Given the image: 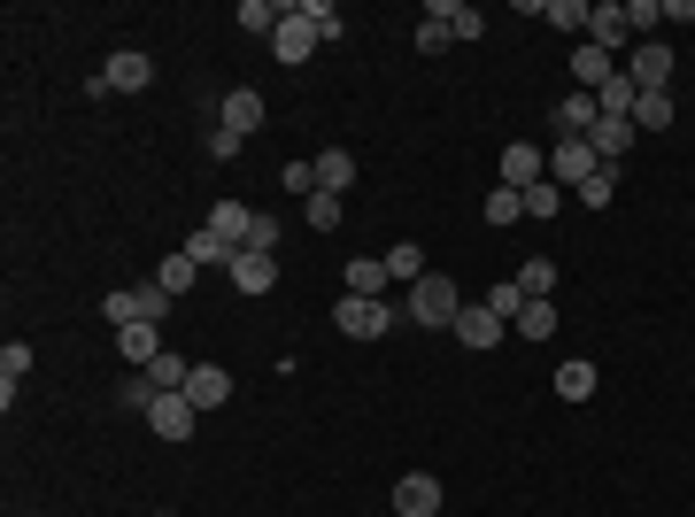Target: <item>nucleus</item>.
<instances>
[{"instance_id":"37","label":"nucleus","mask_w":695,"mask_h":517,"mask_svg":"<svg viewBox=\"0 0 695 517\" xmlns=\"http://www.w3.org/2000/svg\"><path fill=\"white\" fill-rule=\"evenodd\" d=\"M487 309H495L502 324H517V309H526V294H517V279H495V286H487Z\"/></svg>"},{"instance_id":"29","label":"nucleus","mask_w":695,"mask_h":517,"mask_svg":"<svg viewBox=\"0 0 695 517\" xmlns=\"http://www.w3.org/2000/svg\"><path fill=\"white\" fill-rule=\"evenodd\" d=\"M340 217H348L340 194H309V201H302V224H309V232H340Z\"/></svg>"},{"instance_id":"16","label":"nucleus","mask_w":695,"mask_h":517,"mask_svg":"<svg viewBox=\"0 0 695 517\" xmlns=\"http://www.w3.org/2000/svg\"><path fill=\"white\" fill-rule=\"evenodd\" d=\"M595 124H602L595 94H564V101H557V132H564V139H587Z\"/></svg>"},{"instance_id":"20","label":"nucleus","mask_w":695,"mask_h":517,"mask_svg":"<svg viewBox=\"0 0 695 517\" xmlns=\"http://www.w3.org/2000/svg\"><path fill=\"white\" fill-rule=\"evenodd\" d=\"M387 263H379V255H356V263H348V294H364V301H387Z\"/></svg>"},{"instance_id":"44","label":"nucleus","mask_w":695,"mask_h":517,"mask_svg":"<svg viewBox=\"0 0 695 517\" xmlns=\"http://www.w3.org/2000/svg\"><path fill=\"white\" fill-rule=\"evenodd\" d=\"M286 194H294V201L317 194V162H286Z\"/></svg>"},{"instance_id":"38","label":"nucleus","mask_w":695,"mask_h":517,"mask_svg":"<svg viewBox=\"0 0 695 517\" xmlns=\"http://www.w3.org/2000/svg\"><path fill=\"white\" fill-rule=\"evenodd\" d=\"M101 317H109L117 332H124V324H139V294H132V286H117V294H101Z\"/></svg>"},{"instance_id":"45","label":"nucleus","mask_w":695,"mask_h":517,"mask_svg":"<svg viewBox=\"0 0 695 517\" xmlns=\"http://www.w3.org/2000/svg\"><path fill=\"white\" fill-rule=\"evenodd\" d=\"M117 394H124V409H139V417H147V402H155V386H147V371H132V379H124Z\"/></svg>"},{"instance_id":"32","label":"nucleus","mask_w":695,"mask_h":517,"mask_svg":"<svg viewBox=\"0 0 695 517\" xmlns=\"http://www.w3.org/2000/svg\"><path fill=\"white\" fill-rule=\"evenodd\" d=\"M634 101H642V94H634V77H611V85L595 94V109H602V116H634Z\"/></svg>"},{"instance_id":"41","label":"nucleus","mask_w":695,"mask_h":517,"mask_svg":"<svg viewBox=\"0 0 695 517\" xmlns=\"http://www.w3.org/2000/svg\"><path fill=\"white\" fill-rule=\"evenodd\" d=\"M32 371V348H24V340H9V348H0V386H9L16 394V379Z\"/></svg>"},{"instance_id":"4","label":"nucleus","mask_w":695,"mask_h":517,"mask_svg":"<svg viewBox=\"0 0 695 517\" xmlns=\"http://www.w3.org/2000/svg\"><path fill=\"white\" fill-rule=\"evenodd\" d=\"M194 417H202V409H194L186 394H155V402H147V433H155V441H186Z\"/></svg>"},{"instance_id":"28","label":"nucleus","mask_w":695,"mask_h":517,"mask_svg":"<svg viewBox=\"0 0 695 517\" xmlns=\"http://www.w3.org/2000/svg\"><path fill=\"white\" fill-rule=\"evenodd\" d=\"M672 116H680V109H672V85H664V94H642V101H634V124H642V132H664Z\"/></svg>"},{"instance_id":"7","label":"nucleus","mask_w":695,"mask_h":517,"mask_svg":"<svg viewBox=\"0 0 695 517\" xmlns=\"http://www.w3.org/2000/svg\"><path fill=\"white\" fill-rule=\"evenodd\" d=\"M449 332H456V340H464V348H472V356H487V348H495V340H502V332H510V324H502V317H495V309H487V301H464V309H456V324H449Z\"/></svg>"},{"instance_id":"34","label":"nucleus","mask_w":695,"mask_h":517,"mask_svg":"<svg viewBox=\"0 0 695 517\" xmlns=\"http://www.w3.org/2000/svg\"><path fill=\"white\" fill-rule=\"evenodd\" d=\"M279 239H286V217L255 209V232H247V247H255V255H279Z\"/></svg>"},{"instance_id":"18","label":"nucleus","mask_w":695,"mask_h":517,"mask_svg":"<svg viewBox=\"0 0 695 517\" xmlns=\"http://www.w3.org/2000/svg\"><path fill=\"white\" fill-rule=\"evenodd\" d=\"M117 356H124L132 371H147V364L162 356V332H155V324H124V332H117Z\"/></svg>"},{"instance_id":"31","label":"nucleus","mask_w":695,"mask_h":517,"mask_svg":"<svg viewBox=\"0 0 695 517\" xmlns=\"http://www.w3.org/2000/svg\"><path fill=\"white\" fill-rule=\"evenodd\" d=\"M557 332V301H526L517 309V340H549Z\"/></svg>"},{"instance_id":"43","label":"nucleus","mask_w":695,"mask_h":517,"mask_svg":"<svg viewBox=\"0 0 695 517\" xmlns=\"http://www.w3.org/2000/svg\"><path fill=\"white\" fill-rule=\"evenodd\" d=\"M449 39H456V32H449L441 16H425V24H417V54H449Z\"/></svg>"},{"instance_id":"9","label":"nucleus","mask_w":695,"mask_h":517,"mask_svg":"<svg viewBox=\"0 0 695 517\" xmlns=\"http://www.w3.org/2000/svg\"><path fill=\"white\" fill-rule=\"evenodd\" d=\"M541 179H549V155L510 139V147H502V186H510V194H526V186H541Z\"/></svg>"},{"instance_id":"1","label":"nucleus","mask_w":695,"mask_h":517,"mask_svg":"<svg viewBox=\"0 0 695 517\" xmlns=\"http://www.w3.org/2000/svg\"><path fill=\"white\" fill-rule=\"evenodd\" d=\"M456 309H464V294H456V279H441V271H425V279L410 286V301H402L410 324H456Z\"/></svg>"},{"instance_id":"12","label":"nucleus","mask_w":695,"mask_h":517,"mask_svg":"<svg viewBox=\"0 0 695 517\" xmlns=\"http://www.w3.org/2000/svg\"><path fill=\"white\" fill-rule=\"evenodd\" d=\"M179 394H186L194 409H224V402H232V371H224V364H194V379H186Z\"/></svg>"},{"instance_id":"42","label":"nucleus","mask_w":695,"mask_h":517,"mask_svg":"<svg viewBox=\"0 0 695 517\" xmlns=\"http://www.w3.org/2000/svg\"><path fill=\"white\" fill-rule=\"evenodd\" d=\"M557 209H564V186H549V179L526 186V217H557Z\"/></svg>"},{"instance_id":"15","label":"nucleus","mask_w":695,"mask_h":517,"mask_svg":"<svg viewBox=\"0 0 695 517\" xmlns=\"http://www.w3.org/2000/svg\"><path fill=\"white\" fill-rule=\"evenodd\" d=\"M587 147H595L602 162H611V170H619V162H626V147H634V116H602V124L587 132Z\"/></svg>"},{"instance_id":"19","label":"nucleus","mask_w":695,"mask_h":517,"mask_svg":"<svg viewBox=\"0 0 695 517\" xmlns=\"http://www.w3.org/2000/svg\"><path fill=\"white\" fill-rule=\"evenodd\" d=\"M348 186H356V155H348V147H325V155H317V194H348Z\"/></svg>"},{"instance_id":"10","label":"nucleus","mask_w":695,"mask_h":517,"mask_svg":"<svg viewBox=\"0 0 695 517\" xmlns=\"http://www.w3.org/2000/svg\"><path fill=\"white\" fill-rule=\"evenodd\" d=\"M101 77H109V94H147V85H155V62H147L139 47H117Z\"/></svg>"},{"instance_id":"8","label":"nucleus","mask_w":695,"mask_h":517,"mask_svg":"<svg viewBox=\"0 0 695 517\" xmlns=\"http://www.w3.org/2000/svg\"><path fill=\"white\" fill-rule=\"evenodd\" d=\"M394 517H441V479H432V471L394 479Z\"/></svg>"},{"instance_id":"36","label":"nucleus","mask_w":695,"mask_h":517,"mask_svg":"<svg viewBox=\"0 0 695 517\" xmlns=\"http://www.w3.org/2000/svg\"><path fill=\"white\" fill-rule=\"evenodd\" d=\"M479 217H487V224H517V217H526V194H510V186H495Z\"/></svg>"},{"instance_id":"2","label":"nucleus","mask_w":695,"mask_h":517,"mask_svg":"<svg viewBox=\"0 0 695 517\" xmlns=\"http://www.w3.org/2000/svg\"><path fill=\"white\" fill-rule=\"evenodd\" d=\"M332 324H340L348 340H379V332L402 324V309H394V301H364V294H340V301H332Z\"/></svg>"},{"instance_id":"14","label":"nucleus","mask_w":695,"mask_h":517,"mask_svg":"<svg viewBox=\"0 0 695 517\" xmlns=\"http://www.w3.org/2000/svg\"><path fill=\"white\" fill-rule=\"evenodd\" d=\"M572 77H580V94H602L619 70H611V54H602L595 39H580V47H572Z\"/></svg>"},{"instance_id":"6","label":"nucleus","mask_w":695,"mask_h":517,"mask_svg":"<svg viewBox=\"0 0 695 517\" xmlns=\"http://www.w3.org/2000/svg\"><path fill=\"white\" fill-rule=\"evenodd\" d=\"M626 77H634V94H664V77H672V47L664 39H642L626 54Z\"/></svg>"},{"instance_id":"30","label":"nucleus","mask_w":695,"mask_h":517,"mask_svg":"<svg viewBox=\"0 0 695 517\" xmlns=\"http://www.w3.org/2000/svg\"><path fill=\"white\" fill-rule=\"evenodd\" d=\"M557 394H564V402H587V394H595V364H587V356H572V364L557 371Z\"/></svg>"},{"instance_id":"22","label":"nucleus","mask_w":695,"mask_h":517,"mask_svg":"<svg viewBox=\"0 0 695 517\" xmlns=\"http://www.w3.org/2000/svg\"><path fill=\"white\" fill-rule=\"evenodd\" d=\"M510 279H517V294H526V301H549V294H557V263H549V255H534V263H517Z\"/></svg>"},{"instance_id":"11","label":"nucleus","mask_w":695,"mask_h":517,"mask_svg":"<svg viewBox=\"0 0 695 517\" xmlns=\"http://www.w3.org/2000/svg\"><path fill=\"white\" fill-rule=\"evenodd\" d=\"M217 124H224V132H240V139H247V132H264V94H247V85H232V94L217 101Z\"/></svg>"},{"instance_id":"33","label":"nucleus","mask_w":695,"mask_h":517,"mask_svg":"<svg viewBox=\"0 0 695 517\" xmlns=\"http://www.w3.org/2000/svg\"><path fill=\"white\" fill-rule=\"evenodd\" d=\"M132 294H139V324H162V317H170V301H179V294H170V286H155V279H139Z\"/></svg>"},{"instance_id":"25","label":"nucleus","mask_w":695,"mask_h":517,"mask_svg":"<svg viewBox=\"0 0 695 517\" xmlns=\"http://www.w3.org/2000/svg\"><path fill=\"white\" fill-rule=\"evenodd\" d=\"M587 9H595V0H549L541 16H549L557 32H572V47H580V39H587Z\"/></svg>"},{"instance_id":"27","label":"nucleus","mask_w":695,"mask_h":517,"mask_svg":"<svg viewBox=\"0 0 695 517\" xmlns=\"http://www.w3.org/2000/svg\"><path fill=\"white\" fill-rule=\"evenodd\" d=\"M194 271H202V263H194V255L179 247V255H162V263H155V286H170V294H186V286H194Z\"/></svg>"},{"instance_id":"17","label":"nucleus","mask_w":695,"mask_h":517,"mask_svg":"<svg viewBox=\"0 0 695 517\" xmlns=\"http://www.w3.org/2000/svg\"><path fill=\"white\" fill-rule=\"evenodd\" d=\"M209 232H217L224 247H247V232H255V209H247V201H217V209H209Z\"/></svg>"},{"instance_id":"3","label":"nucleus","mask_w":695,"mask_h":517,"mask_svg":"<svg viewBox=\"0 0 695 517\" xmlns=\"http://www.w3.org/2000/svg\"><path fill=\"white\" fill-rule=\"evenodd\" d=\"M595 170H602V155H595L587 139H557V147H549V186H564V194H580V186L595 179Z\"/></svg>"},{"instance_id":"23","label":"nucleus","mask_w":695,"mask_h":517,"mask_svg":"<svg viewBox=\"0 0 695 517\" xmlns=\"http://www.w3.org/2000/svg\"><path fill=\"white\" fill-rule=\"evenodd\" d=\"M186 379H194V364H186V356H179V348H162V356H155V364H147V386H155V394H179V386H186Z\"/></svg>"},{"instance_id":"46","label":"nucleus","mask_w":695,"mask_h":517,"mask_svg":"<svg viewBox=\"0 0 695 517\" xmlns=\"http://www.w3.org/2000/svg\"><path fill=\"white\" fill-rule=\"evenodd\" d=\"M240 147H247V139H240V132H224V124H217V132H209V155H217V162H232V155H240Z\"/></svg>"},{"instance_id":"24","label":"nucleus","mask_w":695,"mask_h":517,"mask_svg":"<svg viewBox=\"0 0 695 517\" xmlns=\"http://www.w3.org/2000/svg\"><path fill=\"white\" fill-rule=\"evenodd\" d=\"M387 279H394V286H417V279H425V247H417V239L387 247Z\"/></svg>"},{"instance_id":"5","label":"nucleus","mask_w":695,"mask_h":517,"mask_svg":"<svg viewBox=\"0 0 695 517\" xmlns=\"http://www.w3.org/2000/svg\"><path fill=\"white\" fill-rule=\"evenodd\" d=\"M587 39H595L602 54H619V47H634V24H626V0H595V9H587Z\"/></svg>"},{"instance_id":"21","label":"nucleus","mask_w":695,"mask_h":517,"mask_svg":"<svg viewBox=\"0 0 695 517\" xmlns=\"http://www.w3.org/2000/svg\"><path fill=\"white\" fill-rule=\"evenodd\" d=\"M425 16H441V24H449L456 39H479V32H487V16L472 9V0H432V9H425Z\"/></svg>"},{"instance_id":"39","label":"nucleus","mask_w":695,"mask_h":517,"mask_svg":"<svg viewBox=\"0 0 695 517\" xmlns=\"http://www.w3.org/2000/svg\"><path fill=\"white\" fill-rule=\"evenodd\" d=\"M279 16H286L279 0H240V24H247V32H279Z\"/></svg>"},{"instance_id":"35","label":"nucleus","mask_w":695,"mask_h":517,"mask_svg":"<svg viewBox=\"0 0 695 517\" xmlns=\"http://www.w3.org/2000/svg\"><path fill=\"white\" fill-rule=\"evenodd\" d=\"M626 24H634V47H642V39H657V24H664V0H626Z\"/></svg>"},{"instance_id":"13","label":"nucleus","mask_w":695,"mask_h":517,"mask_svg":"<svg viewBox=\"0 0 695 517\" xmlns=\"http://www.w3.org/2000/svg\"><path fill=\"white\" fill-rule=\"evenodd\" d=\"M224 271H232V286H240V294H271V286H279V263H271V255H255V247H240Z\"/></svg>"},{"instance_id":"26","label":"nucleus","mask_w":695,"mask_h":517,"mask_svg":"<svg viewBox=\"0 0 695 517\" xmlns=\"http://www.w3.org/2000/svg\"><path fill=\"white\" fill-rule=\"evenodd\" d=\"M186 255H194V263H202V271H224V263H232V255H240V247H224V239H217V232L202 224V232L186 239Z\"/></svg>"},{"instance_id":"40","label":"nucleus","mask_w":695,"mask_h":517,"mask_svg":"<svg viewBox=\"0 0 695 517\" xmlns=\"http://www.w3.org/2000/svg\"><path fill=\"white\" fill-rule=\"evenodd\" d=\"M611 194H619V170H611V162H602V170H595V179L580 186V201H587V209H611Z\"/></svg>"}]
</instances>
